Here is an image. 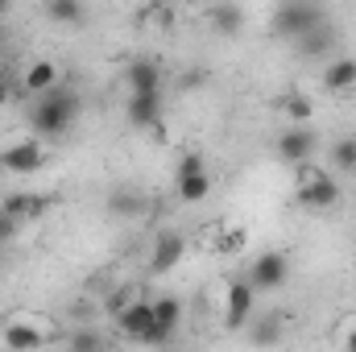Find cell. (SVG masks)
Returning a JSON list of instances; mask_svg holds the SVG:
<instances>
[{
	"instance_id": "cell-26",
	"label": "cell",
	"mask_w": 356,
	"mask_h": 352,
	"mask_svg": "<svg viewBox=\"0 0 356 352\" xmlns=\"http://www.w3.org/2000/svg\"><path fill=\"white\" fill-rule=\"evenodd\" d=\"M195 175H207V162L199 150H182L175 162V178H195Z\"/></svg>"
},
{
	"instance_id": "cell-15",
	"label": "cell",
	"mask_w": 356,
	"mask_h": 352,
	"mask_svg": "<svg viewBox=\"0 0 356 352\" xmlns=\"http://www.w3.org/2000/svg\"><path fill=\"white\" fill-rule=\"evenodd\" d=\"M294 46H298V54H307V58H327V54L336 50V33H332V25L323 21V25H315L311 33H302Z\"/></svg>"
},
{
	"instance_id": "cell-5",
	"label": "cell",
	"mask_w": 356,
	"mask_h": 352,
	"mask_svg": "<svg viewBox=\"0 0 356 352\" xmlns=\"http://www.w3.org/2000/svg\"><path fill=\"white\" fill-rule=\"evenodd\" d=\"M323 21H327V13H323L319 4H298V0H290V4H277V13H273L269 29H273V38L298 42L302 33H311V29H315V25H323Z\"/></svg>"
},
{
	"instance_id": "cell-19",
	"label": "cell",
	"mask_w": 356,
	"mask_h": 352,
	"mask_svg": "<svg viewBox=\"0 0 356 352\" xmlns=\"http://www.w3.org/2000/svg\"><path fill=\"white\" fill-rule=\"evenodd\" d=\"M277 108H282L294 125H311V116H315V99H311V95H302V91L282 95V99H277Z\"/></svg>"
},
{
	"instance_id": "cell-8",
	"label": "cell",
	"mask_w": 356,
	"mask_h": 352,
	"mask_svg": "<svg viewBox=\"0 0 356 352\" xmlns=\"http://www.w3.org/2000/svg\"><path fill=\"white\" fill-rule=\"evenodd\" d=\"M273 154H277L286 166H307L311 154H315V133H311V125H290L286 133H277Z\"/></svg>"
},
{
	"instance_id": "cell-28",
	"label": "cell",
	"mask_w": 356,
	"mask_h": 352,
	"mask_svg": "<svg viewBox=\"0 0 356 352\" xmlns=\"http://www.w3.org/2000/svg\"><path fill=\"white\" fill-rule=\"evenodd\" d=\"M17 232H21V224L0 207V245H13V241H17Z\"/></svg>"
},
{
	"instance_id": "cell-10",
	"label": "cell",
	"mask_w": 356,
	"mask_h": 352,
	"mask_svg": "<svg viewBox=\"0 0 356 352\" xmlns=\"http://www.w3.org/2000/svg\"><path fill=\"white\" fill-rule=\"evenodd\" d=\"M182 253H186V241H182V232H175V228H162V232L154 237L149 273H170V269L182 262Z\"/></svg>"
},
{
	"instance_id": "cell-21",
	"label": "cell",
	"mask_w": 356,
	"mask_h": 352,
	"mask_svg": "<svg viewBox=\"0 0 356 352\" xmlns=\"http://www.w3.org/2000/svg\"><path fill=\"white\" fill-rule=\"evenodd\" d=\"M154 319H158V328H162V332H170V336H175L178 323H182V303H178L175 294L154 298Z\"/></svg>"
},
{
	"instance_id": "cell-22",
	"label": "cell",
	"mask_w": 356,
	"mask_h": 352,
	"mask_svg": "<svg viewBox=\"0 0 356 352\" xmlns=\"http://www.w3.org/2000/svg\"><path fill=\"white\" fill-rule=\"evenodd\" d=\"M46 17L58 21V25H83L88 21V8L79 0H50L46 4Z\"/></svg>"
},
{
	"instance_id": "cell-24",
	"label": "cell",
	"mask_w": 356,
	"mask_h": 352,
	"mask_svg": "<svg viewBox=\"0 0 356 352\" xmlns=\"http://www.w3.org/2000/svg\"><path fill=\"white\" fill-rule=\"evenodd\" d=\"M67 352H108V344L95 328H75L67 332Z\"/></svg>"
},
{
	"instance_id": "cell-32",
	"label": "cell",
	"mask_w": 356,
	"mask_h": 352,
	"mask_svg": "<svg viewBox=\"0 0 356 352\" xmlns=\"http://www.w3.org/2000/svg\"><path fill=\"white\" fill-rule=\"evenodd\" d=\"M0 17H4V0H0Z\"/></svg>"
},
{
	"instance_id": "cell-1",
	"label": "cell",
	"mask_w": 356,
	"mask_h": 352,
	"mask_svg": "<svg viewBox=\"0 0 356 352\" xmlns=\"http://www.w3.org/2000/svg\"><path fill=\"white\" fill-rule=\"evenodd\" d=\"M75 112H79V95H75L71 88H54L50 95H38V99H33V108H29V125H33V133L58 137V133L71 129Z\"/></svg>"
},
{
	"instance_id": "cell-4",
	"label": "cell",
	"mask_w": 356,
	"mask_h": 352,
	"mask_svg": "<svg viewBox=\"0 0 356 352\" xmlns=\"http://www.w3.org/2000/svg\"><path fill=\"white\" fill-rule=\"evenodd\" d=\"M4 349L8 352H42L54 340V323L38 315H8L4 319Z\"/></svg>"
},
{
	"instance_id": "cell-25",
	"label": "cell",
	"mask_w": 356,
	"mask_h": 352,
	"mask_svg": "<svg viewBox=\"0 0 356 352\" xmlns=\"http://www.w3.org/2000/svg\"><path fill=\"white\" fill-rule=\"evenodd\" d=\"M332 166L344 175H356V137H340L332 145Z\"/></svg>"
},
{
	"instance_id": "cell-6",
	"label": "cell",
	"mask_w": 356,
	"mask_h": 352,
	"mask_svg": "<svg viewBox=\"0 0 356 352\" xmlns=\"http://www.w3.org/2000/svg\"><path fill=\"white\" fill-rule=\"evenodd\" d=\"M257 294H269V290H282L286 282H290V257L282 253V249H266V253H257L253 265H249V278H245Z\"/></svg>"
},
{
	"instance_id": "cell-20",
	"label": "cell",
	"mask_w": 356,
	"mask_h": 352,
	"mask_svg": "<svg viewBox=\"0 0 356 352\" xmlns=\"http://www.w3.org/2000/svg\"><path fill=\"white\" fill-rule=\"evenodd\" d=\"M108 207H112L116 216H145V199H141V191H133V186H116V191L108 195Z\"/></svg>"
},
{
	"instance_id": "cell-11",
	"label": "cell",
	"mask_w": 356,
	"mask_h": 352,
	"mask_svg": "<svg viewBox=\"0 0 356 352\" xmlns=\"http://www.w3.org/2000/svg\"><path fill=\"white\" fill-rule=\"evenodd\" d=\"M124 116H129V125H133V129L162 133V91H154V95H129Z\"/></svg>"
},
{
	"instance_id": "cell-2",
	"label": "cell",
	"mask_w": 356,
	"mask_h": 352,
	"mask_svg": "<svg viewBox=\"0 0 356 352\" xmlns=\"http://www.w3.org/2000/svg\"><path fill=\"white\" fill-rule=\"evenodd\" d=\"M116 328H120V336H124L129 344H145V349H166V344L175 340L170 332L158 328V319H154V303H145V298L129 303V307L116 315Z\"/></svg>"
},
{
	"instance_id": "cell-23",
	"label": "cell",
	"mask_w": 356,
	"mask_h": 352,
	"mask_svg": "<svg viewBox=\"0 0 356 352\" xmlns=\"http://www.w3.org/2000/svg\"><path fill=\"white\" fill-rule=\"evenodd\" d=\"M178 203H203L211 195V175H195V178H178L175 182Z\"/></svg>"
},
{
	"instance_id": "cell-30",
	"label": "cell",
	"mask_w": 356,
	"mask_h": 352,
	"mask_svg": "<svg viewBox=\"0 0 356 352\" xmlns=\"http://www.w3.org/2000/svg\"><path fill=\"white\" fill-rule=\"evenodd\" d=\"M203 83V75L199 71H191V75H182V88H199Z\"/></svg>"
},
{
	"instance_id": "cell-3",
	"label": "cell",
	"mask_w": 356,
	"mask_h": 352,
	"mask_svg": "<svg viewBox=\"0 0 356 352\" xmlns=\"http://www.w3.org/2000/svg\"><path fill=\"white\" fill-rule=\"evenodd\" d=\"M294 199H298V207H311V211H327V207H336L340 203V182L327 175V170H319V166H298V186H294Z\"/></svg>"
},
{
	"instance_id": "cell-31",
	"label": "cell",
	"mask_w": 356,
	"mask_h": 352,
	"mask_svg": "<svg viewBox=\"0 0 356 352\" xmlns=\"http://www.w3.org/2000/svg\"><path fill=\"white\" fill-rule=\"evenodd\" d=\"M344 352H356V328L348 332V336H344Z\"/></svg>"
},
{
	"instance_id": "cell-29",
	"label": "cell",
	"mask_w": 356,
	"mask_h": 352,
	"mask_svg": "<svg viewBox=\"0 0 356 352\" xmlns=\"http://www.w3.org/2000/svg\"><path fill=\"white\" fill-rule=\"evenodd\" d=\"M8 99H13V88H8V79H4V75H0V108H4V104H8Z\"/></svg>"
},
{
	"instance_id": "cell-12",
	"label": "cell",
	"mask_w": 356,
	"mask_h": 352,
	"mask_svg": "<svg viewBox=\"0 0 356 352\" xmlns=\"http://www.w3.org/2000/svg\"><path fill=\"white\" fill-rule=\"evenodd\" d=\"M0 207H4L17 224H29V220H38V216L50 211V195H38V191H8V195L0 199Z\"/></svg>"
},
{
	"instance_id": "cell-14",
	"label": "cell",
	"mask_w": 356,
	"mask_h": 352,
	"mask_svg": "<svg viewBox=\"0 0 356 352\" xmlns=\"http://www.w3.org/2000/svg\"><path fill=\"white\" fill-rule=\"evenodd\" d=\"M124 83H129V95H154L162 91V67L154 58H133L124 67Z\"/></svg>"
},
{
	"instance_id": "cell-16",
	"label": "cell",
	"mask_w": 356,
	"mask_h": 352,
	"mask_svg": "<svg viewBox=\"0 0 356 352\" xmlns=\"http://www.w3.org/2000/svg\"><path fill=\"white\" fill-rule=\"evenodd\" d=\"M282 332H286V319H282L277 311H269L261 319H249V340H253L257 349H273V344L282 340Z\"/></svg>"
},
{
	"instance_id": "cell-13",
	"label": "cell",
	"mask_w": 356,
	"mask_h": 352,
	"mask_svg": "<svg viewBox=\"0 0 356 352\" xmlns=\"http://www.w3.org/2000/svg\"><path fill=\"white\" fill-rule=\"evenodd\" d=\"M54 88H63V71H58V63H50V58H38V63H29V67L21 71V91H29L33 99H38V95H50Z\"/></svg>"
},
{
	"instance_id": "cell-9",
	"label": "cell",
	"mask_w": 356,
	"mask_h": 352,
	"mask_svg": "<svg viewBox=\"0 0 356 352\" xmlns=\"http://www.w3.org/2000/svg\"><path fill=\"white\" fill-rule=\"evenodd\" d=\"M42 166H46V150L38 137H25V141L0 150V170H8V175H38Z\"/></svg>"
},
{
	"instance_id": "cell-7",
	"label": "cell",
	"mask_w": 356,
	"mask_h": 352,
	"mask_svg": "<svg viewBox=\"0 0 356 352\" xmlns=\"http://www.w3.org/2000/svg\"><path fill=\"white\" fill-rule=\"evenodd\" d=\"M220 303H224V328H228V332H241V328H249V319H253L257 290H253L245 278H228Z\"/></svg>"
},
{
	"instance_id": "cell-17",
	"label": "cell",
	"mask_w": 356,
	"mask_h": 352,
	"mask_svg": "<svg viewBox=\"0 0 356 352\" xmlns=\"http://www.w3.org/2000/svg\"><path fill=\"white\" fill-rule=\"evenodd\" d=\"M323 88L327 91H353L356 88V58H332L323 67Z\"/></svg>"
},
{
	"instance_id": "cell-27",
	"label": "cell",
	"mask_w": 356,
	"mask_h": 352,
	"mask_svg": "<svg viewBox=\"0 0 356 352\" xmlns=\"http://www.w3.org/2000/svg\"><path fill=\"white\" fill-rule=\"evenodd\" d=\"M129 303H137V298H133V286H124V290H112V294H108V303H104V311L116 319V315H120Z\"/></svg>"
},
{
	"instance_id": "cell-18",
	"label": "cell",
	"mask_w": 356,
	"mask_h": 352,
	"mask_svg": "<svg viewBox=\"0 0 356 352\" xmlns=\"http://www.w3.org/2000/svg\"><path fill=\"white\" fill-rule=\"evenodd\" d=\"M207 21H211L216 33H241L245 13H241L236 4H211V8H207Z\"/></svg>"
}]
</instances>
